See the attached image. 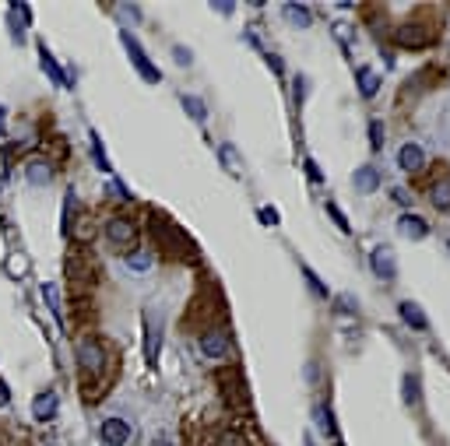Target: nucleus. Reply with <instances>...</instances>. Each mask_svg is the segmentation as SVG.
Segmentation results:
<instances>
[{"label": "nucleus", "mask_w": 450, "mask_h": 446, "mask_svg": "<svg viewBox=\"0 0 450 446\" xmlns=\"http://www.w3.org/2000/svg\"><path fill=\"white\" fill-rule=\"evenodd\" d=\"M74 355H78V369H81L85 379H99V376L106 373L109 355H106V348H102L95 338H78Z\"/></svg>", "instance_id": "obj_1"}, {"label": "nucleus", "mask_w": 450, "mask_h": 446, "mask_svg": "<svg viewBox=\"0 0 450 446\" xmlns=\"http://www.w3.org/2000/svg\"><path fill=\"white\" fill-rule=\"evenodd\" d=\"M260 222L264 225H278V211H275V207H260Z\"/></svg>", "instance_id": "obj_34"}, {"label": "nucleus", "mask_w": 450, "mask_h": 446, "mask_svg": "<svg viewBox=\"0 0 450 446\" xmlns=\"http://www.w3.org/2000/svg\"><path fill=\"white\" fill-rule=\"evenodd\" d=\"M394 43L401 49H423L429 43V28L423 21H405V25L394 28Z\"/></svg>", "instance_id": "obj_5"}, {"label": "nucleus", "mask_w": 450, "mask_h": 446, "mask_svg": "<svg viewBox=\"0 0 450 446\" xmlns=\"http://www.w3.org/2000/svg\"><path fill=\"white\" fill-rule=\"evenodd\" d=\"M120 43H124L127 46V56H131V64H134V71L148 81V84H159L162 81V74H159V67L152 64V60H148V56H144V49H141V43L131 36V32H120Z\"/></svg>", "instance_id": "obj_2"}, {"label": "nucleus", "mask_w": 450, "mask_h": 446, "mask_svg": "<svg viewBox=\"0 0 450 446\" xmlns=\"http://www.w3.org/2000/svg\"><path fill=\"white\" fill-rule=\"evenodd\" d=\"M401 386H405V390H401V394H405V404H412V408H415V404H418V397H423V394H418V376H415V373H408V376L401 379Z\"/></svg>", "instance_id": "obj_23"}, {"label": "nucleus", "mask_w": 450, "mask_h": 446, "mask_svg": "<svg viewBox=\"0 0 450 446\" xmlns=\"http://www.w3.org/2000/svg\"><path fill=\"white\" fill-rule=\"evenodd\" d=\"M127 267L131 271H148V267H152V257H148L144 250H134V253H127Z\"/></svg>", "instance_id": "obj_25"}, {"label": "nucleus", "mask_w": 450, "mask_h": 446, "mask_svg": "<svg viewBox=\"0 0 450 446\" xmlns=\"http://www.w3.org/2000/svg\"><path fill=\"white\" fill-rule=\"evenodd\" d=\"M8 401H11V390H8V383H4V379H0V408H4Z\"/></svg>", "instance_id": "obj_38"}, {"label": "nucleus", "mask_w": 450, "mask_h": 446, "mask_svg": "<svg viewBox=\"0 0 450 446\" xmlns=\"http://www.w3.org/2000/svg\"><path fill=\"white\" fill-rule=\"evenodd\" d=\"M327 215H331V222L341 228V232H348V218H345V211H341V207L331 200V204H327Z\"/></svg>", "instance_id": "obj_29"}, {"label": "nucleus", "mask_w": 450, "mask_h": 446, "mask_svg": "<svg viewBox=\"0 0 450 446\" xmlns=\"http://www.w3.org/2000/svg\"><path fill=\"white\" fill-rule=\"evenodd\" d=\"M99 432H102V443H106V446H124V443L131 439V425H127L124 419H106Z\"/></svg>", "instance_id": "obj_9"}, {"label": "nucleus", "mask_w": 450, "mask_h": 446, "mask_svg": "<svg viewBox=\"0 0 450 446\" xmlns=\"http://www.w3.org/2000/svg\"><path fill=\"white\" fill-rule=\"evenodd\" d=\"M74 204H78L74 193H67V197H64V218H60V232H64L67 239L74 235V222H78V218H74Z\"/></svg>", "instance_id": "obj_20"}, {"label": "nucleus", "mask_w": 450, "mask_h": 446, "mask_svg": "<svg viewBox=\"0 0 450 446\" xmlns=\"http://www.w3.org/2000/svg\"><path fill=\"white\" fill-rule=\"evenodd\" d=\"M352 187H355L359 193H373V190L380 187V172H376L373 165H359L355 176H352Z\"/></svg>", "instance_id": "obj_13"}, {"label": "nucleus", "mask_w": 450, "mask_h": 446, "mask_svg": "<svg viewBox=\"0 0 450 446\" xmlns=\"http://www.w3.org/2000/svg\"><path fill=\"white\" fill-rule=\"evenodd\" d=\"M201 351L207 355V359H215V362H229V359H232L229 334L222 331V327H212V331H204V334H201Z\"/></svg>", "instance_id": "obj_4"}, {"label": "nucleus", "mask_w": 450, "mask_h": 446, "mask_svg": "<svg viewBox=\"0 0 450 446\" xmlns=\"http://www.w3.org/2000/svg\"><path fill=\"white\" fill-rule=\"evenodd\" d=\"M355 84H359V95H363V99H373L380 92V74L373 67H359L355 71Z\"/></svg>", "instance_id": "obj_14"}, {"label": "nucleus", "mask_w": 450, "mask_h": 446, "mask_svg": "<svg viewBox=\"0 0 450 446\" xmlns=\"http://www.w3.org/2000/svg\"><path fill=\"white\" fill-rule=\"evenodd\" d=\"M109 193H113V197H120V200H131V193H127V187H124V183H120V180H113V183H109Z\"/></svg>", "instance_id": "obj_33"}, {"label": "nucleus", "mask_w": 450, "mask_h": 446, "mask_svg": "<svg viewBox=\"0 0 450 446\" xmlns=\"http://www.w3.org/2000/svg\"><path fill=\"white\" fill-rule=\"evenodd\" d=\"M159 348H162V316L155 309L144 313V362L155 366L159 362Z\"/></svg>", "instance_id": "obj_3"}, {"label": "nucleus", "mask_w": 450, "mask_h": 446, "mask_svg": "<svg viewBox=\"0 0 450 446\" xmlns=\"http://www.w3.org/2000/svg\"><path fill=\"white\" fill-rule=\"evenodd\" d=\"M4 120H8V116H4V106H0V134H4Z\"/></svg>", "instance_id": "obj_40"}, {"label": "nucleus", "mask_w": 450, "mask_h": 446, "mask_svg": "<svg viewBox=\"0 0 450 446\" xmlns=\"http://www.w3.org/2000/svg\"><path fill=\"white\" fill-rule=\"evenodd\" d=\"M39 60H43V71L49 74V81H56V84H71V78H67L64 71H60V67H56V60H53V53H49L46 46H39Z\"/></svg>", "instance_id": "obj_19"}, {"label": "nucleus", "mask_w": 450, "mask_h": 446, "mask_svg": "<svg viewBox=\"0 0 450 446\" xmlns=\"http://www.w3.org/2000/svg\"><path fill=\"white\" fill-rule=\"evenodd\" d=\"M303 278H306V285H310V288L320 295V299H327V295H331V292H327V285H324V281H320V278L310 271V267H303Z\"/></svg>", "instance_id": "obj_28"}, {"label": "nucleus", "mask_w": 450, "mask_h": 446, "mask_svg": "<svg viewBox=\"0 0 450 446\" xmlns=\"http://www.w3.org/2000/svg\"><path fill=\"white\" fill-rule=\"evenodd\" d=\"M398 165L405 169V172H418L426 165V152L418 144H401V152H398Z\"/></svg>", "instance_id": "obj_12"}, {"label": "nucleus", "mask_w": 450, "mask_h": 446, "mask_svg": "<svg viewBox=\"0 0 450 446\" xmlns=\"http://www.w3.org/2000/svg\"><path fill=\"white\" fill-rule=\"evenodd\" d=\"M370 144H373V152H380V144H383V124L380 120L370 124Z\"/></svg>", "instance_id": "obj_31"}, {"label": "nucleus", "mask_w": 450, "mask_h": 446, "mask_svg": "<svg viewBox=\"0 0 450 446\" xmlns=\"http://www.w3.org/2000/svg\"><path fill=\"white\" fill-rule=\"evenodd\" d=\"M106 239H109L113 246H131V243L137 239V225H134L131 218H124V215H116V218L106 222Z\"/></svg>", "instance_id": "obj_8"}, {"label": "nucleus", "mask_w": 450, "mask_h": 446, "mask_svg": "<svg viewBox=\"0 0 450 446\" xmlns=\"http://www.w3.org/2000/svg\"><path fill=\"white\" fill-rule=\"evenodd\" d=\"M215 11H218V14H232V4H222V0H218V4H215Z\"/></svg>", "instance_id": "obj_39"}, {"label": "nucleus", "mask_w": 450, "mask_h": 446, "mask_svg": "<svg viewBox=\"0 0 450 446\" xmlns=\"http://www.w3.org/2000/svg\"><path fill=\"white\" fill-rule=\"evenodd\" d=\"M306 176H310V180H317V183H320V180H324V172H320V169H317V165H313V159H310V162H306Z\"/></svg>", "instance_id": "obj_36"}, {"label": "nucleus", "mask_w": 450, "mask_h": 446, "mask_svg": "<svg viewBox=\"0 0 450 446\" xmlns=\"http://www.w3.org/2000/svg\"><path fill=\"white\" fill-rule=\"evenodd\" d=\"M398 313H401V320L408 327H415V331H429V316L418 309L415 303H398Z\"/></svg>", "instance_id": "obj_15"}, {"label": "nucleus", "mask_w": 450, "mask_h": 446, "mask_svg": "<svg viewBox=\"0 0 450 446\" xmlns=\"http://www.w3.org/2000/svg\"><path fill=\"white\" fill-rule=\"evenodd\" d=\"M313 419H317V425H320L327 436H331V439L338 436V429H335V419H331V408H327V404H317V408H313Z\"/></svg>", "instance_id": "obj_21"}, {"label": "nucleus", "mask_w": 450, "mask_h": 446, "mask_svg": "<svg viewBox=\"0 0 450 446\" xmlns=\"http://www.w3.org/2000/svg\"><path fill=\"white\" fill-rule=\"evenodd\" d=\"M218 383H222V394H225V401L232 408H239V411L250 408V390H247V383L239 379V373H222Z\"/></svg>", "instance_id": "obj_7"}, {"label": "nucleus", "mask_w": 450, "mask_h": 446, "mask_svg": "<svg viewBox=\"0 0 450 446\" xmlns=\"http://www.w3.org/2000/svg\"><path fill=\"white\" fill-rule=\"evenodd\" d=\"M267 64H271V71H275V74H285V64L278 60L275 53H267Z\"/></svg>", "instance_id": "obj_35"}, {"label": "nucleus", "mask_w": 450, "mask_h": 446, "mask_svg": "<svg viewBox=\"0 0 450 446\" xmlns=\"http://www.w3.org/2000/svg\"><path fill=\"white\" fill-rule=\"evenodd\" d=\"M398 232H401V235H408V239H426V235H429V222L408 211V215H401V218H398Z\"/></svg>", "instance_id": "obj_11"}, {"label": "nucleus", "mask_w": 450, "mask_h": 446, "mask_svg": "<svg viewBox=\"0 0 450 446\" xmlns=\"http://www.w3.org/2000/svg\"><path fill=\"white\" fill-rule=\"evenodd\" d=\"M370 267H373V274L380 278V281H391L394 274H398V253L391 250V246H373L370 250Z\"/></svg>", "instance_id": "obj_6"}, {"label": "nucleus", "mask_w": 450, "mask_h": 446, "mask_svg": "<svg viewBox=\"0 0 450 446\" xmlns=\"http://www.w3.org/2000/svg\"><path fill=\"white\" fill-rule=\"evenodd\" d=\"M67 274H71L74 285H92V271H88V263H85L78 253L67 257Z\"/></svg>", "instance_id": "obj_17"}, {"label": "nucleus", "mask_w": 450, "mask_h": 446, "mask_svg": "<svg viewBox=\"0 0 450 446\" xmlns=\"http://www.w3.org/2000/svg\"><path fill=\"white\" fill-rule=\"evenodd\" d=\"M222 162H225V169H239V162H236V148H229V144H222Z\"/></svg>", "instance_id": "obj_32"}, {"label": "nucleus", "mask_w": 450, "mask_h": 446, "mask_svg": "<svg viewBox=\"0 0 450 446\" xmlns=\"http://www.w3.org/2000/svg\"><path fill=\"white\" fill-rule=\"evenodd\" d=\"M183 106H187V113L194 116V120H201V124L207 120V109H204V102L197 95H183Z\"/></svg>", "instance_id": "obj_24"}, {"label": "nucleus", "mask_w": 450, "mask_h": 446, "mask_svg": "<svg viewBox=\"0 0 450 446\" xmlns=\"http://www.w3.org/2000/svg\"><path fill=\"white\" fill-rule=\"evenodd\" d=\"M43 295H46V303H49V309H53V316L60 320V288H56L53 281H46V285H43Z\"/></svg>", "instance_id": "obj_26"}, {"label": "nucleus", "mask_w": 450, "mask_h": 446, "mask_svg": "<svg viewBox=\"0 0 450 446\" xmlns=\"http://www.w3.org/2000/svg\"><path fill=\"white\" fill-rule=\"evenodd\" d=\"M176 60H179V64H183V67H187V64L194 60V56H190V49H183V46H179V49H176Z\"/></svg>", "instance_id": "obj_37"}, {"label": "nucleus", "mask_w": 450, "mask_h": 446, "mask_svg": "<svg viewBox=\"0 0 450 446\" xmlns=\"http://www.w3.org/2000/svg\"><path fill=\"white\" fill-rule=\"evenodd\" d=\"M429 200H433L436 211H450V183H436L429 190Z\"/></svg>", "instance_id": "obj_22"}, {"label": "nucleus", "mask_w": 450, "mask_h": 446, "mask_svg": "<svg viewBox=\"0 0 450 446\" xmlns=\"http://www.w3.org/2000/svg\"><path fill=\"white\" fill-rule=\"evenodd\" d=\"M282 14H285V21L295 25V28H310V25H313V11L303 8V4H282Z\"/></svg>", "instance_id": "obj_16"}, {"label": "nucleus", "mask_w": 450, "mask_h": 446, "mask_svg": "<svg viewBox=\"0 0 450 446\" xmlns=\"http://www.w3.org/2000/svg\"><path fill=\"white\" fill-rule=\"evenodd\" d=\"M49 180H53V165H49L46 159H32V162H28V183L43 187V183H49Z\"/></svg>", "instance_id": "obj_18"}, {"label": "nucleus", "mask_w": 450, "mask_h": 446, "mask_svg": "<svg viewBox=\"0 0 450 446\" xmlns=\"http://www.w3.org/2000/svg\"><path fill=\"white\" fill-rule=\"evenodd\" d=\"M92 155H95V165H99V169H109L106 152H102V141H99V134H95V130H92Z\"/></svg>", "instance_id": "obj_30"}, {"label": "nucleus", "mask_w": 450, "mask_h": 446, "mask_svg": "<svg viewBox=\"0 0 450 446\" xmlns=\"http://www.w3.org/2000/svg\"><path fill=\"white\" fill-rule=\"evenodd\" d=\"M215 439H218L215 446H250V443H247L243 436H239V432H232V429H225V432H218Z\"/></svg>", "instance_id": "obj_27"}, {"label": "nucleus", "mask_w": 450, "mask_h": 446, "mask_svg": "<svg viewBox=\"0 0 450 446\" xmlns=\"http://www.w3.org/2000/svg\"><path fill=\"white\" fill-rule=\"evenodd\" d=\"M56 408H60V397H56L53 390L36 394V401H32V414H36V422H53Z\"/></svg>", "instance_id": "obj_10"}]
</instances>
